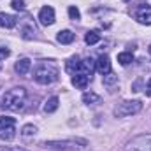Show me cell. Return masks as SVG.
<instances>
[{"instance_id":"1","label":"cell","mask_w":151,"mask_h":151,"mask_svg":"<svg viewBox=\"0 0 151 151\" xmlns=\"http://www.w3.org/2000/svg\"><path fill=\"white\" fill-rule=\"evenodd\" d=\"M25 100H27V90L21 86H16V88H11L4 93L2 106L9 111H19L25 107Z\"/></svg>"},{"instance_id":"2","label":"cell","mask_w":151,"mask_h":151,"mask_svg":"<svg viewBox=\"0 0 151 151\" xmlns=\"http://www.w3.org/2000/svg\"><path fill=\"white\" fill-rule=\"evenodd\" d=\"M34 79L39 84H51V83H55L58 79V69L53 63L42 62L34 69Z\"/></svg>"},{"instance_id":"3","label":"cell","mask_w":151,"mask_h":151,"mask_svg":"<svg viewBox=\"0 0 151 151\" xmlns=\"http://www.w3.org/2000/svg\"><path fill=\"white\" fill-rule=\"evenodd\" d=\"M42 146L53 151H77L86 146V141H74V139H70V141H47Z\"/></svg>"},{"instance_id":"4","label":"cell","mask_w":151,"mask_h":151,"mask_svg":"<svg viewBox=\"0 0 151 151\" xmlns=\"http://www.w3.org/2000/svg\"><path fill=\"white\" fill-rule=\"evenodd\" d=\"M142 109V102L141 100H123L114 107V116L116 118H127V116H134Z\"/></svg>"},{"instance_id":"5","label":"cell","mask_w":151,"mask_h":151,"mask_svg":"<svg viewBox=\"0 0 151 151\" xmlns=\"http://www.w3.org/2000/svg\"><path fill=\"white\" fill-rule=\"evenodd\" d=\"M125 151H151V134H141L128 141Z\"/></svg>"},{"instance_id":"6","label":"cell","mask_w":151,"mask_h":151,"mask_svg":"<svg viewBox=\"0 0 151 151\" xmlns=\"http://www.w3.org/2000/svg\"><path fill=\"white\" fill-rule=\"evenodd\" d=\"M132 14L141 25H151V5H137Z\"/></svg>"},{"instance_id":"7","label":"cell","mask_w":151,"mask_h":151,"mask_svg":"<svg viewBox=\"0 0 151 151\" xmlns=\"http://www.w3.org/2000/svg\"><path fill=\"white\" fill-rule=\"evenodd\" d=\"M39 21L44 25V27H49L55 23V9L51 5H44L40 11H39Z\"/></svg>"},{"instance_id":"8","label":"cell","mask_w":151,"mask_h":151,"mask_svg":"<svg viewBox=\"0 0 151 151\" xmlns=\"http://www.w3.org/2000/svg\"><path fill=\"white\" fill-rule=\"evenodd\" d=\"M95 70H99L102 76H106V74L111 72V60H109L107 55H102V56L95 62Z\"/></svg>"},{"instance_id":"9","label":"cell","mask_w":151,"mask_h":151,"mask_svg":"<svg viewBox=\"0 0 151 151\" xmlns=\"http://www.w3.org/2000/svg\"><path fill=\"white\" fill-rule=\"evenodd\" d=\"M95 70V62L91 58H84V60H79V74H86L91 77Z\"/></svg>"},{"instance_id":"10","label":"cell","mask_w":151,"mask_h":151,"mask_svg":"<svg viewBox=\"0 0 151 151\" xmlns=\"http://www.w3.org/2000/svg\"><path fill=\"white\" fill-rule=\"evenodd\" d=\"M30 69H32V62H30L28 58H21V60H18V62H16V65H14V70H16L19 76L28 74V72H30Z\"/></svg>"},{"instance_id":"11","label":"cell","mask_w":151,"mask_h":151,"mask_svg":"<svg viewBox=\"0 0 151 151\" xmlns=\"http://www.w3.org/2000/svg\"><path fill=\"white\" fill-rule=\"evenodd\" d=\"M90 76L86 74H74L72 76V84H74L76 88H79V90H84L86 86H88V83H90Z\"/></svg>"},{"instance_id":"12","label":"cell","mask_w":151,"mask_h":151,"mask_svg":"<svg viewBox=\"0 0 151 151\" xmlns=\"http://www.w3.org/2000/svg\"><path fill=\"white\" fill-rule=\"evenodd\" d=\"M0 27L2 28H14L16 27V18L7 14V12H0Z\"/></svg>"},{"instance_id":"13","label":"cell","mask_w":151,"mask_h":151,"mask_svg":"<svg viewBox=\"0 0 151 151\" xmlns=\"http://www.w3.org/2000/svg\"><path fill=\"white\" fill-rule=\"evenodd\" d=\"M76 35L70 32V30H62V32H58V35H56V40L60 42V44H70V42H74Z\"/></svg>"},{"instance_id":"14","label":"cell","mask_w":151,"mask_h":151,"mask_svg":"<svg viewBox=\"0 0 151 151\" xmlns=\"http://www.w3.org/2000/svg\"><path fill=\"white\" fill-rule=\"evenodd\" d=\"M65 70L69 72V74H79V58H76V56H72V58H69L67 60V63H65Z\"/></svg>"},{"instance_id":"15","label":"cell","mask_w":151,"mask_h":151,"mask_svg":"<svg viewBox=\"0 0 151 151\" xmlns=\"http://www.w3.org/2000/svg\"><path fill=\"white\" fill-rule=\"evenodd\" d=\"M60 106V100L58 97H49L46 102H44V113H55Z\"/></svg>"},{"instance_id":"16","label":"cell","mask_w":151,"mask_h":151,"mask_svg":"<svg viewBox=\"0 0 151 151\" xmlns=\"http://www.w3.org/2000/svg\"><path fill=\"white\" fill-rule=\"evenodd\" d=\"M83 102L88 104V106L99 104V102H100V95H97V93H93V91H86V93H83Z\"/></svg>"},{"instance_id":"17","label":"cell","mask_w":151,"mask_h":151,"mask_svg":"<svg viewBox=\"0 0 151 151\" xmlns=\"http://www.w3.org/2000/svg\"><path fill=\"white\" fill-rule=\"evenodd\" d=\"M118 84V76L113 74V72H109V74L104 76V86H107L111 91H113V88Z\"/></svg>"},{"instance_id":"18","label":"cell","mask_w":151,"mask_h":151,"mask_svg":"<svg viewBox=\"0 0 151 151\" xmlns=\"http://www.w3.org/2000/svg\"><path fill=\"white\" fill-rule=\"evenodd\" d=\"M118 62H119L121 65H128V63H132V62H134V55H132V53H128V51H123V53H119V55H118Z\"/></svg>"},{"instance_id":"19","label":"cell","mask_w":151,"mask_h":151,"mask_svg":"<svg viewBox=\"0 0 151 151\" xmlns=\"http://www.w3.org/2000/svg\"><path fill=\"white\" fill-rule=\"evenodd\" d=\"M14 135H16V128H14V127H9V128L0 130V139H2V141H11Z\"/></svg>"},{"instance_id":"20","label":"cell","mask_w":151,"mask_h":151,"mask_svg":"<svg viewBox=\"0 0 151 151\" xmlns=\"http://www.w3.org/2000/svg\"><path fill=\"white\" fill-rule=\"evenodd\" d=\"M99 40H100V35H99V32H88V34L84 35V42H86V44H90V46L97 44Z\"/></svg>"},{"instance_id":"21","label":"cell","mask_w":151,"mask_h":151,"mask_svg":"<svg viewBox=\"0 0 151 151\" xmlns=\"http://www.w3.org/2000/svg\"><path fill=\"white\" fill-rule=\"evenodd\" d=\"M37 134V127L35 125H25L21 128V135L23 137H30V135H35Z\"/></svg>"},{"instance_id":"22","label":"cell","mask_w":151,"mask_h":151,"mask_svg":"<svg viewBox=\"0 0 151 151\" xmlns=\"http://www.w3.org/2000/svg\"><path fill=\"white\" fill-rule=\"evenodd\" d=\"M9 127H14V118H9V116H0V130L9 128Z\"/></svg>"},{"instance_id":"23","label":"cell","mask_w":151,"mask_h":151,"mask_svg":"<svg viewBox=\"0 0 151 151\" xmlns=\"http://www.w3.org/2000/svg\"><path fill=\"white\" fill-rule=\"evenodd\" d=\"M69 18L74 19V21H79V19H81V12H79V9H77L76 5H70V7H69Z\"/></svg>"},{"instance_id":"24","label":"cell","mask_w":151,"mask_h":151,"mask_svg":"<svg viewBox=\"0 0 151 151\" xmlns=\"http://www.w3.org/2000/svg\"><path fill=\"white\" fill-rule=\"evenodd\" d=\"M11 7L14 11H23L25 9V0H11Z\"/></svg>"},{"instance_id":"25","label":"cell","mask_w":151,"mask_h":151,"mask_svg":"<svg viewBox=\"0 0 151 151\" xmlns=\"http://www.w3.org/2000/svg\"><path fill=\"white\" fill-rule=\"evenodd\" d=\"M9 55H11V51L7 47H0V60H5Z\"/></svg>"},{"instance_id":"26","label":"cell","mask_w":151,"mask_h":151,"mask_svg":"<svg viewBox=\"0 0 151 151\" xmlns=\"http://www.w3.org/2000/svg\"><path fill=\"white\" fill-rule=\"evenodd\" d=\"M0 151H27L23 148H9V146H0Z\"/></svg>"},{"instance_id":"27","label":"cell","mask_w":151,"mask_h":151,"mask_svg":"<svg viewBox=\"0 0 151 151\" xmlns=\"http://www.w3.org/2000/svg\"><path fill=\"white\" fill-rule=\"evenodd\" d=\"M146 93H148V95H151V77H150V81L146 83Z\"/></svg>"},{"instance_id":"28","label":"cell","mask_w":151,"mask_h":151,"mask_svg":"<svg viewBox=\"0 0 151 151\" xmlns=\"http://www.w3.org/2000/svg\"><path fill=\"white\" fill-rule=\"evenodd\" d=\"M150 55H151V44H150Z\"/></svg>"}]
</instances>
